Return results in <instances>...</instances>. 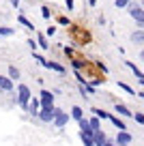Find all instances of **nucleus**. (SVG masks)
Segmentation results:
<instances>
[{
    "label": "nucleus",
    "mask_w": 144,
    "mask_h": 146,
    "mask_svg": "<svg viewBox=\"0 0 144 146\" xmlns=\"http://www.w3.org/2000/svg\"><path fill=\"white\" fill-rule=\"evenodd\" d=\"M88 2H90V5H93V7H95V2H97V0H88Z\"/></svg>",
    "instance_id": "29"
},
{
    "label": "nucleus",
    "mask_w": 144,
    "mask_h": 146,
    "mask_svg": "<svg viewBox=\"0 0 144 146\" xmlns=\"http://www.w3.org/2000/svg\"><path fill=\"white\" fill-rule=\"evenodd\" d=\"M142 86H144V78H142Z\"/></svg>",
    "instance_id": "31"
},
{
    "label": "nucleus",
    "mask_w": 144,
    "mask_h": 146,
    "mask_svg": "<svg viewBox=\"0 0 144 146\" xmlns=\"http://www.w3.org/2000/svg\"><path fill=\"white\" fill-rule=\"evenodd\" d=\"M116 112H118V114H123V116H131V112L125 108V105H116Z\"/></svg>",
    "instance_id": "15"
},
{
    "label": "nucleus",
    "mask_w": 144,
    "mask_h": 146,
    "mask_svg": "<svg viewBox=\"0 0 144 146\" xmlns=\"http://www.w3.org/2000/svg\"><path fill=\"white\" fill-rule=\"evenodd\" d=\"M11 35H13L11 28H0V36H11Z\"/></svg>",
    "instance_id": "19"
},
{
    "label": "nucleus",
    "mask_w": 144,
    "mask_h": 146,
    "mask_svg": "<svg viewBox=\"0 0 144 146\" xmlns=\"http://www.w3.org/2000/svg\"><path fill=\"white\" fill-rule=\"evenodd\" d=\"M71 116H73L75 120H80V118H82V108H73V110H71Z\"/></svg>",
    "instance_id": "17"
},
{
    "label": "nucleus",
    "mask_w": 144,
    "mask_h": 146,
    "mask_svg": "<svg viewBox=\"0 0 144 146\" xmlns=\"http://www.w3.org/2000/svg\"><path fill=\"white\" fill-rule=\"evenodd\" d=\"M9 78H11V80H17V78H19V71H17L15 67H9Z\"/></svg>",
    "instance_id": "16"
},
{
    "label": "nucleus",
    "mask_w": 144,
    "mask_h": 146,
    "mask_svg": "<svg viewBox=\"0 0 144 146\" xmlns=\"http://www.w3.org/2000/svg\"><path fill=\"white\" fill-rule=\"evenodd\" d=\"M88 123H90V127H93V129H99V116H95V118H90Z\"/></svg>",
    "instance_id": "18"
},
{
    "label": "nucleus",
    "mask_w": 144,
    "mask_h": 146,
    "mask_svg": "<svg viewBox=\"0 0 144 146\" xmlns=\"http://www.w3.org/2000/svg\"><path fill=\"white\" fill-rule=\"evenodd\" d=\"M93 142H95V144H99V146H103L108 140H105V135L99 131V129H93Z\"/></svg>",
    "instance_id": "7"
},
{
    "label": "nucleus",
    "mask_w": 144,
    "mask_h": 146,
    "mask_svg": "<svg viewBox=\"0 0 144 146\" xmlns=\"http://www.w3.org/2000/svg\"><path fill=\"white\" fill-rule=\"evenodd\" d=\"M135 120H138V123H144V114H135Z\"/></svg>",
    "instance_id": "26"
},
{
    "label": "nucleus",
    "mask_w": 144,
    "mask_h": 146,
    "mask_svg": "<svg viewBox=\"0 0 144 146\" xmlns=\"http://www.w3.org/2000/svg\"><path fill=\"white\" fill-rule=\"evenodd\" d=\"M69 120V116L65 114L63 110H58V108H54V123H56V127H65V123Z\"/></svg>",
    "instance_id": "4"
},
{
    "label": "nucleus",
    "mask_w": 144,
    "mask_h": 146,
    "mask_svg": "<svg viewBox=\"0 0 144 146\" xmlns=\"http://www.w3.org/2000/svg\"><path fill=\"white\" fill-rule=\"evenodd\" d=\"M140 58H142V60H144V52H142V54H140Z\"/></svg>",
    "instance_id": "30"
},
{
    "label": "nucleus",
    "mask_w": 144,
    "mask_h": 146,
    "mask_svg": "<svg viewBox=\"0 0 144 146\" xmlns=\"http://www.w3.org/2000/svg\"><path fill=\"white\" fill-rule=\"evenodd\" d=\"M11 5H13V7H17V5H19V0H11Z\"/></svg>",
    "instance_id": "28"
},
{
    "label": "nucleus",
    "mask_w": 144,
    "mask_h": 146,
    "mask_svg": "<svg viewBox=\"0 0 144 146\" xmlns=\"http://www.w3.org/2000/svg\"><path fill=\"white\" fill-rule=\"evenodd\" d=\"M118 88H123L125 92H133V88H131V86H127L125 82H118Z\"/></svg>",
    "instance_id": "20"
},
{
    "label": "nucleus",
    "mask_w": 144,
    "mask_h": 146,
    "mask_svg": "<svg viewBox=\"0 0 144 146\" xmlns=\"http://www.w3.org/2000/svg\"><path fill=\"white\" fill-rule=\"evenodd\" d=\"M41 105L43 108H54V92L41 90Z\"/></svg>",
    "instance_id": "3"
},
{
    "label": "nucleus",
    "mask_w": 144,
    "mask_h": 146,
    "mask_svg": "<svg viewBox=\"0 0 144 146\" xmlns=\"http://www.w3.org/2000/svg\"><path fill=\"white\" fill-rule=\"evenodd\" d=\"M95 114H97V116H101V118H108V114H105L103 110H95Z\"/></svg>",
    "instance_id": "25"
},
{
    "label": "nucleus",
    "mask_w": 144,
    "mask_h": 146,
    "mask_svg": "<svg viewBox=\"0 0 144 146\" xmlns=\"http://www.w3.org/2000/svg\"><path fill=\"white\" fill-rule=\"evenodd\" d=\"M39 45H41V47H47V41H45V35H41V36H39Z\"/></svg>",
    "instance_id": "23"
},
{
    "label": "nucleus",
    "mask_w": 144,
    "mask_h": 146,
    "mask_svg": "<svg viewBox=\"0 0 144 146\" xmlns=\"http://www.w3.org/2000/svg\"><path fill=\"white\" fill-rule=\"evenodd\" d=\"M17 22H19V24H22V26H24V28H28V30H35V24H32V22H30V19H28V17H26V15H19V17H17Z\"/></svg>",
    "instance_id": "9"
},
{
    "label": "nucleus",
    "mask_w": 144,
    "mask_h": 146,
    "mask_svg": "<svg viewBox=\"0 0 144 146\" xmlns=\"http://www.w3.org/2000/svg\"><path fill=\"white\" fill-rule=\"evenodd\" d=\"M39 105H41V101L39 99H32V103H28V112H30V114H39Z\"/></svg>",
    "instance_id": "11"
},
{
    "label": "nucleus",
    "mask_w": 144,
    "mask_h": 146,
    "mask_svg": "<svg viewBox=\"0 0 144 146\" xmlns=\"http://www.w3.org/2000/svg\"><path fill=\"white\" fill-rule=\"evenodd\" d=\"M127 67H129V69H131V71H133V75H135V78H138V80H142V78H144V73H142V71H140V69H138V67H135V64H133V62H127Z\"/></svg>",
    "instance_id": "12"
},
{
    "label": "nucleus",
    "mask_w": 144,
    "mask_h": 146,
    "mask_svg": "<svg viewBox=\"0 0 144 146\" xmlns=\"http://www.w3.org/2000/svg\"><path fill=\"white\" fill-rule=\"evenodd\" d=\"M131 41H133V43H144V32L142 30L133 32V35H131Z\"/></svg>",
    "instance_id": "14"
},
{
    "label": "nucleus",
    "mask_w": 144,
    "mask_h": 146,
    "mask_svg": "<svg viewBox=\"0 0 144 146\" xmlns=\"http://www.w3.org/2000/svg\"><path fill=\"white\" fill-rule=\"evenodd\" d=\"M129 142H131V135L125 131V129H123V131L116 135V144H129Z\"/></svg>",
    "instance_id": "8"
},
{
    "label": "nucleus",
    "mask_w": 144,
    "mask_h": 146,
    "mask_svg": "<svg viewBox=\"0 0 144 146\" xmlns=\"http://www.w3.org/2000/svg\"><path fill=\"white\" fill-rule=\"evenodd\" d=\"M28 101H30V88L22 84V86L17 88V103H19V108L26 110L28 108Z\"/></svg>",
    "instance_id": "1"
},
{
    "label": "nucleus",
    "mask_w": 144,
    "mask_h": 146,
    "mask_svg": "<svg viewBox=\"0 0 144 146\" xmlns=\"http://www.w3.org/2000/svg\"><path fill=\"white\" fill-rule=\"evenodd\" d=\"M54 32H56V28H54V26H50V28H47V30H45V36H52V35H54Z\"/></svg>",
    "instance_id": "24"
},
{
    "label": "nucleus",
    "mask_w": 144,
    "mask_h": 146,
    "mask_svg": "<svg viewBox=\"0 0 144 146\" xmlns=\"http://www.w3.org/2000/svg\"><path fill=\"white\" fill-rule=\"evenodd\" d=\"M67 9H73V0H67Z\"/></svg>",
    "instance_id": "27"
},
{
    "label": "nucleus",
    "mask_w": 144,
    "mask_h": 146,
    "mask_svg": "<svg viewBox=\"0 0 144 146\" xmlns=\"http://www.w3.org/2000/svg\"><path fill=\"white\" fill-rule=\"evenodd\" d=\"M41 15H43L45 19H50V9H47V7H43V9H41Z\"/></svg>",
    "instance_id": "22"
},
{
    "label": "nucleus",
    "mask_w": 144,
    "mask_h": 146,
    "mask_svg": "<svg viewBox=\"0 0 144 146\" xmlns=\"http://www.w3.org/2000/svg\"><path fill=\"white\" fill-rule=\"evenodd\" d=\"M108 118L114 123V127H118V131H123V129H125V123H123V120H118L116 116H110V114H108Z\"/></svg>",
    "instance_id": "13"
},
{
    "label": "nucleus",
    "mask_w": 144,
    "mask_h": 146,
    "mask_svg": "<svg viewBox=\"0 0 144 146\" xmlns=\"http://www.w3.org/2000/svg\"><path fill=\"white\" fill-rule=\"evenodd\" d=\"M0 88H2V90H7V92L13 90V82H11L9 75H0Z\"/></svg>",
    "instance_id": "6"
},
{
    "label": "nucleus",
    "mask_w": 144,
    "mask_h": 146,
    "mask_svg": "<svg viewBox=\"0 0 144 146\" xmlns=\"http://www.w3.org/2000/svg\"><path fill=\"white\" fill-rule=\"evenodd\" d=\"M129 13H131V17L140 24V28H144V9L142 7H135V5L129 7Z\"/></svg>",
    "instance_id": "2"
},
{
    "label": "nucleus",
    "mask_w": 144,
    "mask_h": 146,
    "mask_svg": "<svg viewBox=\"0 0 144 146\" xmlns=\"http://www.w3.org/2000/svg\"><path fill=\"white\" fill-rule=\"evenodd\" d=\"M43 67L52 69V71H58V73H63V71H65V67H63V64H58V62H50V60H45V64H43Z\"/></svg>",
    "instance_id": "10"
},
{
    "label": "nucleus",
    "mask_w": 144,
    "mask_h": 146,
    "mask_svg": "<svg viewBox=\"0 0 144 146\" xmlns=\"http://www.w3.org/2000/svg\"><path fill=\"white\" fill-rule=\"evenodd\" d=\"M129 2H131V0H116V7L121 9V7H127Z\"/></svg>",
    "instance_id": "21"
},
{
    "label": "nucleus",
    "mask_w": 144,
    "mask_h": 146,
    "mask_svg": "<svg viewBox=\"0 0 144 146\" xmlns=\"http://www.w3.org/2000/svg\"><path fill=\"white\" fill-rule=\"evenodd\" d=\"M39 118L43 120V123H52V120H54V108H43V110H39Z\"/></svg>",
    "instance_id": "5"
}]
</instances>
